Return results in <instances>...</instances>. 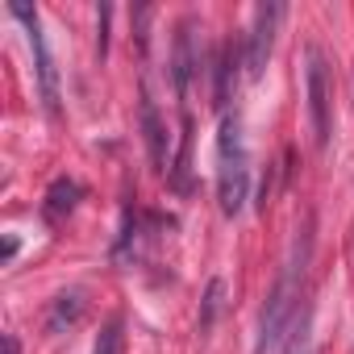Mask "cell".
Listing matches in <instances>:
<instances>
[{
  "mask_svg": "<svg viewBox=\"0 0 354 354\" xmlns=\"http://www.w3.org/2000/svg\"><path fill=\"white\" fill-rule=\"evenodd\" d=\"M217 201L225 217H238L250 201V150L238 113H221L217 133Z\"/></svg>",
  "mask_w": 354,
  "mask_h": 354,
  "instance_id": "6da1fadb",
  "label": "cell"
},
{
  "mask_svg": "<svg viewBox=\"0 0 354 354\" xmlns=\"http://www.w3.org/2000/svg\"><path fill=\"white\" fill-rule=\"evenodd\" d=\"M308 250H313V238H308V230L296 238V250H292V259H288V267H283V275L275 279V288H271V296H267V308H263V321H259V342H254V354H267L271 346H279V337H283V329L296 321V313H300V279H304V263H308Z\"/></svg>",
  "mask_w": 354,
  "mask_h": 354,
  "instance_id": "7a4b0ae2",
  "label": "cell"
},
{
  "mask_svg": "<svg viewBox=\"0 0 354 354\" xmlns=\"http://www.w3.org/2000/svg\"><path fill=\"white\" fill-rule=\"evenodd\" d=\"M9 13L26 26L30 34V50H34V67H38V88H42V104L50 117H59V67L50 59V46H46V34H42V21H38V9L21 5V0H9Z\"/></svg>",
  "mask_w": 354,
  "mask_h": 354,
  "instance_id": "3957f363",
  "label": "cell"
},
{
  "mask_svg": "<svg viewBox=\"0 0 354 354\" xmlns=\"http://www.w3.org/2000/svg\"><path fill=\"white\" fill-rule=\"evenodd\" d=\"M304 84H308V121H313V138H317V146L325 150V146H329V133H333V96H329V67H325V55H321L317 46H308Z\"/></svg>",
  "mask_w": 354,
  "mask_h": 354,
  "instance_id": "277c9868",
  "label": "cell"
},
{
  "mask_svg": "<svg viewBox=\"0 0 354 354\" xmlns=\"http://www.w3.org/2000/svg\"><path fill=\"white\" fill-rule=\"evenodd\" d=\"M283 13H288V9L279 5V0L254 9L250 34H246V75H250V80H263L267 59H271V46H275V26L283 21Z\"/></svg>",
  "mask_w": 354,
  "mask_h": 354,
  "instance_id": "5b68a950",
  "label": "cell"
},
{
  "mask_svg": "<svg viewBox=\"0 0 354 354\" xmlns=\"http://www.w3.org/2000/svg\"><path fill=\"white\" fill-rule=\"evenodd\" d=\"M138 113H142V138H146L150 162H154V171H158V175H167V171H171V138H167V125H162L158 104L150 100V92H142Z\"/></svg>",
  "mask_w": 354,
  "mask_h": 354,
  "instance_id": "8992f818",
  "label": "cell"
},
{
  "mask_svg": "<svg viewBox=\"0 0 354 354\" xmlns=\"http://www.w3.org/2000/svg\"><path fill=\"white\" fill-rule=\"evenodd\" d=\"M196 71H201V55L192 46V21H180L175 26V46H171V84L180 96H188Z\"/></svg>",
  "mask_w": 354,
  "mask_h": 354,
  "instance_id": "52a82bcc",
  "label": "cell"
},
{
  "mask_svg": "<svg viewBox=\"0 0 354 354\" xmlns=\"http://www.w3.org/2000/svg\"><path fill=\"white\" fill-rule=\"evenodd\" d=\"M80 196H84V188L63 175V180H55V184H50V192H46V201H42V217H46L50 225H63V221H67V213L80 205Z\"/></svg>",
  "mask_w": 354,
  "mask_h": 354,
  "instance_id": "ba28073f",
  "label": "cell"
},
{
  "mask_svg": "<svg viewBox=\"0 0 354 354\" xmlns=\"http://www.w3.org/2000/svg\"><path fill=\"white\" fill-rule=\"evenodd\" d=\"M80 317H84V292H63V296L55 300L50 317H46V329H50V333H63V329H71Z\"/></svg>",
  "mask_w": 354,
  "mask_h": 354,
  "instance_id": "9c48e42d",
  "label": "cell"
},
{
  "mask_svg": "<svg viewBox=\"0 0 354 354\" xmlns=\"http://www.w3.org/2000/svg\"><path fill=\"white\" fill-rule=\"evenodd\" d=\"M283 354H313V313H308V308L296 313V321H292V329H288Z\"/></svg>",
  "mask_w": 354,
  "mask_h": 354,
  "instance_id": "30bf717a",
  "label": "cell"
},
{
  "mask_svg": "<svg viewBox=\"0 0 354 354\" xmlns=\"http://www.w3.org/2000/svg\"><path fill=\"white\" fill-rule=\"evenodd\" d=\"M221 296H225V283H221V279H209L205 308H201V329H213V321H217V313H221Z\"/></svg>",
  "mask_w": 354,
  "mask_h": 354,
  "instance_id": "8fae6325",
  "label": "cell"
},
{
  "mask_svg": "<svg viewBox=\"0 0 354 354\" xmlns=\"http://www.w3.org/2000/svg\"><path fill=\"white\" fill-rule=\"evenodd\" d=\"M92 354H121V321H117V317L100 329V337H96Z\"/></svg>",
  "mask_w": 354,
  "mask_h": 354,
  "instance_id": "7c38bea8",
  "label": "cell"
},
{
  "mask_svg": "<svg viewBox=\"0 0 354 354\" xmlns=\"http://www.w3.org/2000/svg\"><path fill=\"white\" fill-rule=\"evenodd\" d=\"M109 17H113V5H100L96 9V55H100V63L109 59Z\"/></svg>",
  "mask_w": 354,
  "mask_h": 354,
  "instance_id": "4fadbf2b",
  "label": "cell"
},
{
  "mask_svg": "<svg viewBox=\"0 0 354 354\" xmlns=\"http://www.w3.org/2000/svg\"><path fill=\"white\" fill-rule=\"evenodd\" d=\"M0 346H5V354H21V346H17V333H0Z\"/></svg>",
  "mask_w": 354,
  "mask_h": 354,
  "instance_id": "5bb4252c",
  "label": "cell"
},
{
  "mask_svg": "<svg viewBox=\"0 0 354 354\" xmlns=\"http://www.w3.org/2000/svg\"><path fill=\"white\" fill-rule=\"evenodd\" d=\"M13 259H17V238H13V234H5V267H9Z\"/></svg>",
  "mask_w": 354,
  "mask_h": 354,
  "instance_id": "9a60e30c",
  "label": "cell"
}]
</instances>
